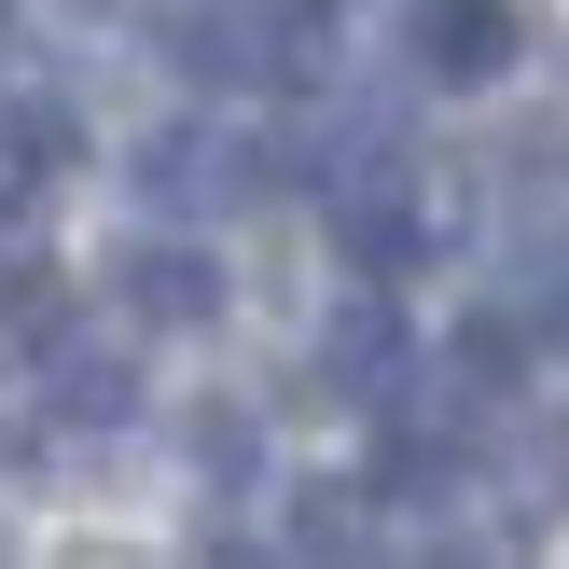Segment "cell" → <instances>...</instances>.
Here are the masks:
<instances>
[{"mask_svg":"<svg viewBox=\"0 0 569 569\" xmlns=\"http://www.w3.org/2000/svg\"><path fill=\"white\" fill-rule=\"evenodd\" d=\"M139 28L194 83H306L320 70V0H139Z\"/></svg>","mask_w":569,"mask_h":569,"instance_id":"cell-1","label":"cell"},{"mask_svg":"<svg viewBox=\"0 0 569 569\" xmlns=\"http://www.w3.org/2000/svg\"><path fill=\"white\" fill-rule=\"evenodd\" d=\"M278 167H292V153H250V139H222V126H194V111H181V126H153V139H139V167H126V181H139V209L209 222V209H250Z\"/></svg>","mask_w":569,"mask_h":569,"instance_id":"cell-2","label":"cell"},{"mask_svg":"<svg viewBox=\"0 0 569 569\" xmlns=\"http://www.w3.org/2000/svg\"><path fill=\"white\" fill-rule=\"evenodd\" d=\"M403 376H417V333H403V306H389V292H361L348 320L320 333V361H306V403L389 417V403H403Z\"/></svg>","mask_w":569,"mask_h":569,"instance_id":"cell-3","label":"cell"},{"mask_svg":"<svg viewBox=\"0 0 569 569\" xmlns=\"http://www.w3.org/2000/svg\"><path fill=\"white\" fill-rule=\"evenodd\" d=\"M403 56L417 83H500L528 56V14L515 0H403Z\"/></svg>","mask_w":569,"mask_h":569,"instance_id":"cell-4","label":"cell"},{"mask_svg":"<svg viewBox=\"0 0 569 569\" xmlns=\"http://www.w3.org/2000/svg\"><path fill=\"white\" fill-rule=\"evenodd\" d=\"M487 500H500V528H556V515H569V417H556V403L500 417V445H487Z\"/></svg>","mask_w":569,"mask_h":569,"instance_id":"cell-5","label":"cell"},{"mask_svg":"<svg viewBox=\"0 0 569 569\" xmlns=\"http://www.w3.org/2000/svg\"><path fill=\"white\" fill-rule=\"evenodd\" d=\"M42 417H56V431L139 417V348H126V333H56V348H42Z\"/></svg>","mask_w":569,"mask_h":569,"instance_id":"cell-6","label":"cell"},{"mask_svg":"<svg viewBox=\"0 0 569 569\" xmlns=\"http://www.w3.org/2000/svg\"><path fill=\"white\" fill-rule=\"evenodd\" d=\"M111 306L153 320V333H194V320H222V264L194 237H139L126 264H111Z\"/></svg>","mask_w":569,"mask_h":569,"instance_id":"cell-7","label":"cell"},{"mask_svg":"<svg viewBox=\"0 0 569 569\" xmlns=\"http://www.w3.org/2000/svg\"><path fill=\"white\" fill-rule=\"evenodd\" d=\"M333 250H348L361 278H403L417 264V194H403V167H348V181H333Z\"/></svg>","mask_w":569,"mask_h":569,"instance_id":"cell-8","label":"cell"},{"mask_svg":"<svg viewBox=\"0 0 569 569\" xmlns=\"http://www.w3.org/2000/svg\"><path fill=\"white\" fill-rule=\"evenodd\" d=\"M181 445H194V472H209V487H222V500H237V487H250V472H264V431H250V417H237V403H194V417H181Z\"/></svg>","mask_w":569,"mask_h":569,"instance_id":"cell-9","label":"cell"},{"mask_svg":"<svg viewBox=\"0 0 569 569\" xmlns=\"http://www.w3.org/2000/svg\"><path fill=\"white\" fill-rule=\"evenodd\" d=\"M0 153H14V181H56V167L83 153V126L56 98H14V111H0Z\"/></svg>","mask_w":569,"mask_h":569,"instance_id":"cell-10","label":"cell"},{"mask_svg":"<svg viewBox=\"0 0 569 569\" xmlns=\"http://www.w3.org/2000/svg\"><path fill=\"white\" fill-rule=\"evenodd\" d=\"M292 500H306V515H292V542H306V556H361V542H376L361 487H292Z\"/></svg>","mask_w":569,"mask_h":569,"instance_id":"cell-11","label":"cell"},{"mask_svg":"<svg viewBox=\"0 0 569 569\" xmlns=\"http://www.w3.org/2000/svg\"><path fill=\"white\" fill-rule=\"evenodd\" d=\"M14 306H42V250H28V222L0 209V320H14Z\"/></svg>","mask_w":569,"mask_h":569,"instance_id":"cell-12","label":"cell"}]
</instances>
